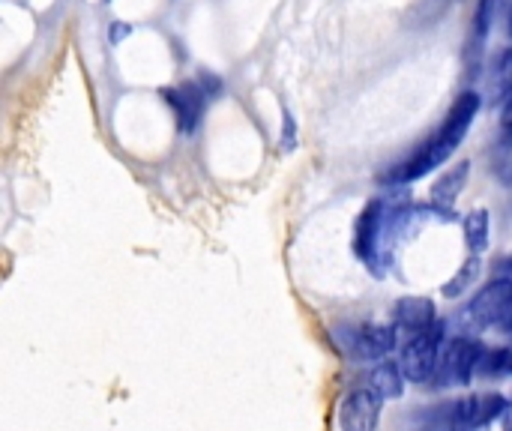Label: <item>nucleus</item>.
Returning a JSON list of instances; mask_svg holds the SVG:
<instances>
[{"label":"nucleus","mask_w":512,"mask_h":431,"mask_svg":"<svg viewBox=\"0 0 512 431\" xmlns=\"http://www.w3.org/2000/svg\"><path fill=\"white\" fill-rule=\"evenodd\" d=\"M423 210L414 207L408 186H390L372 198L354 225V255L375 276L384 279L396 261V249L417 231Z\"/></svg>","instance_id":"f257e3e1"},{"label":"nucleus","mask_w":512,"mask_h":431,"mask_svg":"<svg viewBox=\"0 0 512 431\" xmlns=\"http://www.w3.org/2000/svg\"><path fill=\"white\" fill-rule=\"evenodd\" d=\"M483 108V93L480 90H465L456 96V102L450 105L447 117L441 120L438 132L429 135L417 150H411L405 159H399L396 165H390L387 171L378 174V183L381 186H411L423 177H429L432 171H438L459 147L462 141L468 138L471 126H474V117L480 114Z\"/></svg>","instance_id":"f03ea898"},{"label":"nucleus","mask_w":512,"mask_h":431,"mask_svg":"<svg viewBox=\"0 0 512 431\" xmlns=\"http://www.w3.org/2000/svg\"><path fill=\"white\" fill-rule=\"evenodd\" d=\"M459 321L468 336H480L486 330L512 333V279L492 276L477 294L462 306Z\"/></svg>","instance_id":"7ed1b4c3"},{"label":"nucleus","mask_w":512,"mask_h":431,"mask_svg":"<svg viewBox=\"0 0 512 431\" xmlns=\"http://www.w3.org/2000/svg\"><path fill=\"white\" fill-rule=\"evenodd\" d=\"M336 348L348 363L375 366L399 351V330L393 324H339L333 330Z\"/></svg>","instance_id":"20e7f679"},{"label":"nucleus","mask_w":512,"mask_h":431,"mask_svg":"<svg viewBox=\"0 0 512 431\" xmlns=\"http://www.w3.org/2000/svg\"><path fill=\"white\" fill-rule=\"evenodd\" d=\"M483 354H486V345L477 336H468V333L450 336L426 390L444 393V390H456V387H471L480 378Z\"/></svg>","instance_id":"39448f33"},{"label":"nucleus","mask_w":512,"mask_h":431,"mask_svg":"<svg viewBox=\"0 0 512 431\" xmlns=\"http://www.w3.org/2000/svg\"><path fill=\"white\" fill-rule=\"evenodd\" d=\"M447 339H450L447 321H438L435 327H429V330H423L417 336L402 339V345H399V366H402V372H405V378L411 384L426 387L432 381Z\"/></svg>","instance_id":"423d86ee"},{"label":"nucleus","mask_w":512,"mask_h":431,"mask_svg":"<svg viewBox=\"0 0 512 431\" xmlns=\"http://www.w3.org/2000/svg\"><path fill=\"white\" fill-rule=\"evenodd\" d=\"M159 96L165 99V105H171L183 135H192L201 126L207 102H210V93L201 87V81H183L177 87H162Z\"/></svg>","instance_id":"0eeeda50"},{"label":"nucleus","mask_w":512,"mask_h":431,"mask_svg":"<svg viewBox=\"0 0 512 431\" xmlns=\"http://www.w3.org/2000/svg\"><path fill=\"white\" fill-rule=\"evenodd\" d=\"M381 411H384V402L372 390L354 387L339 402V429L378 431V426H381Z\"/></svg>","instance_id":"6e6552de"},{"label":"nucleus","mask_w":512,"mask_h":431,"mask_svg":"<svg viewBox=\"0 0 512 431\" xmlns=\"http://www.w3.org/2000/svg\"><path fill=\"white\" fill-rule=\"evenodd\" d=\"M438 321H441V318H438L435 300H432V297H417V294L396 300V303H393V312H390V324L399 330L402 339L417 336V333L435 327Z\"/></svg>","instance_id":"1a4fd4ad"},{"label":"nucleus","mask_w":512,"mask_h":431,"mask_svg":"<svg viewBox=\"0 0 512 431\" xmlns=\"http://www.w3.org/2000/svg\"><path fill=\"white\" fill-rule=\"evenodd\" d=\"M495 9H498V0H480L477 3L471 33H468V42H465V66H468L471 75H477L483 69V51H486L489 33H492Z\"/></svg>","instance_id":"9d476101"},{"label":"nucleus","mask_w":512,"mask_h":431,"mask_svg":"<svg viewBox=\"0 0 512 431\" xmlns=\"http://www.w3.org/2000/svg\"><path fill=\"white\" fill-rule=\"evenodd\" d=\"M411 381L405 378L399 360H381L369 369L366 375V390H372L381 402H393V399H402L405 396V387Z\"/></svg>","instance_id":"9b49d317"},{"label":"nucleus","mask_w":512,"mask_h":431,"mask_svg":"<svg viewBox=\"0 0 512 431\" xmlns=\"http://www.w3.org/2000/svg\"><path fill=\"white\" fill-rule=\"evenodd\" d=\"M468 177H471V162H468V159H465V162H456V168L444 171V174L432 183V192H429L432 207L453 213L459 195H462L465 186H468Z\"/></svg>","instance_id":"f8f14e48"},{"label":"nucleus","mask_w":512,"mask_h":431,"mask_svg":"<svg viewBox=\"0 0 512 431\" xmlns=\"http://www.w3.org/2000/svg\"><path fill=\"white\" fill-rule=\"evenodd\" d=\"M480 276H483V255H468V261L456 270V276L444 282L441 294L447 300H459L480 285Z\"/></svg>","instance_id":"ddd939ff"},{"label":"nucleus","mask_w":512,"mask_h":431,"mask_svg":"<svg viewBox=\"0 0 512 431\" xmlns=\"http://www.w3.org/2000/svg\"><path fill=\"white\" fill-rule=\"evenodd\" d=\"M465 243H468V252L471 255H483L492 243V219H489V210L477 207L465 216Z\"/></svg>","instance_id":"4468645a"},{"label":"nucleus","mask_w":512,"mask_h":431,"mask_svg":"<svg viewBox=\"0 0 512 431\" xmlns=\"http://www.w3.org/2000/svg\"><path fill=\"white\" fill-rule=\"evenodd\" d=\"M489 72H492V93L504 102L512 96V45L498 51L495 60L489 63Z\"/></svg>","instance_id":"2eb2a0df"},{"label":"nucleus","mask_w":512,"mask_h":431,"mask_svg":"<svg viewBox=\"0 0 512 431\" xmlns=\"http://www.w3.org/2000/svg\"><path fill=\"white\" fill-rule=\"evenodd\" d=\"M492 174L504 183L512 186V135H501L492 147Z\"/></svg>","instance_id":"dca6fc26"},{"label":"nucleus","mask_w":512,"mask_h":431,"mask_svg":"<svg viewBox=\"0 0 512 431\" xmlns=\"http://www.w3.org/2000/svg\"><path fill=\"white\" fill-rule=\"evenodd\" d=\"M282 147L285 150H294L297 147V126H294V117L285 111V129H282Z\"/></svg>","instance_id":"f3484780"},{"label":"nucleus","mask_w":512,"mask_h":431,"mask_svg":"<svg viewBox=\"0 0 512 431\" xmlns=\"http://www.w3.org/2000/svg\"><path fill=\"white\" fill-rule=\"evenodd\" d=\"M501 135H512V96L501 102Z\"/></svg>","instance_id":"a211bd4d"},{"label":"nucleus","mask_w":512,"mask_h":431,"mask_svg":"<svg viewBox=\"0 0 512 431\" xmlns=\"http://www.w3.org/2000/svg\"><path fill=\"white\" fill-rule=\"evenodd\" d=\"M132 33V27L126 24V21H114L111 24V42H120V39H126Z\"/></svg>","instance_id":"6ab92c4d"},{"label":"nucleus","mask_w":512,"mask_h":431,"mask_svg":"<svg viewBox=\"0 0 512 431\" xmlns=\"http://www.w3.org/2000/svg\"><path fill=\"white\" fill-rule=\"evenodd\" d=\"M504 431H512V408H510V414L504 417Z\"/></svg>","instance_id":"aec40b11"},{"label":"nucleus","mask_w":512,"mask_h":431,"mask_svg":"<svg viewBox=\"0 0 512 431\" xmlns=\"http://www.w3.org/2000/svg\"><path fill=\"white\" fill-rule=\"evenodd\" d=\"M420 431H450V429H441V426H420Z\"/></svg>","instance_id":"412c9836"},{"label":"nucleus","mask_w":512,"mask_h":431,"mask_svg":"<svg viewBox=\"0 0 512 431\" xmlns=\"http://www.w3.org/2000/svg\"><path fill=\"white\" fill-rule=\"evenodd\" d=\"M510 36H512V6H510Z\"/></svg>","instance_id":"4be33fe9"}]
</instances>
